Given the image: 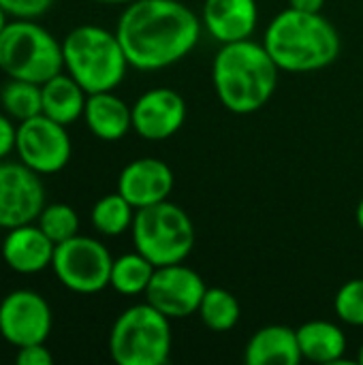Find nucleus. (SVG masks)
<instances>
[{"mask_svg":"<svg viewBox=\"0 0 363 365\" xmlns=\"http://www.w3.org/2000/svg\"><path fill=\"white\" fill-rule=\"evenodd\" d=\"M15 120L0 109V160H6L11 154H15Z\"/></svg>","mask_w":363,"mask_h":365,"instance_id":"29","label":"nucleus"},{"mask_svg":"<svg viewBox=\"0 0 363 365\" xmlns=\"http://www.w3.org/2000/svg\"><path fill=\"white\" fill-rule=\"evenodd\" d=\"M197 314L201 317L203 325L212 331H229L237 325L242 308L233 293L214 287L205 291Z\"/></svg>","mask_w":363,"mask_h":365,"instance_id":"24","label":"nucleus"},{"mask_svg":"<svg viewBox=\"0 0 363 365\" xmlns=\"http://www.w3.org/2000/svg\"><path fill=\"white\" fill-rule=\"evenodd\" d=\"M244 359L248 365H297L304 361L297 329L287 325H267L246 344Z\"/></svg>","mask_w":363,"mask_h":365,"instance_id":"18","label":"nucleus"},{"mask_svg":"<svg viewBox=\"0 0 363 365\" xmlns=\"http://www.w3.org/2000/svg\"><path fill=\"white\" fill-rule=\"evenodd\" d=\"M205 291L208 287L195 269L184 263H173L156 267L145 289V302L171 321L186 319L199 312Z\"/></svg>","mask_w":363,"mask_h":365,"instance_id":"12","label":"nucleus"},{"mask_svg":"<svg viewBox=\"0 0 363 365\" xmlns=\"http://www.w3.org/2000/svg\"><path fill=\"white\" fill-rule=\"evenodd\" d=\"M41 178L19 160H0V229L36 222L47 205Z\"/></svg>","mask_w":363,"mask_h":365,"instance_id":"11","label":"nucleus"},{"mask_svg":"<svg viewBox=\"0 0 363 365\" xmlns=\"http://www.w3.org/2000/svg\"><path fill=\"white\" fill-rule=\"evenodd\" d=\"M92 2H98V4H128L133 0H92Z\"/></svg>","mask_w":363,"mask_h":365,"instance_id":"33","label":"nucleus"},{"mask_svg":"<svg viewBox=\"0 0 363 365\" xmlns=\"http://www.w3.org/2000/svg\"><path fill=\"white\" fill-rule=\"evenodd\" d=\"M56 0H0V6L11 19H39Z\"/></svg>","mask_w":363,"mask_h":365,"instance_id":"27","label":"nucleus"},{"mask_svg":"<svg viewBox=\"0 0 363 365\" xmlns=\"http://www.w3.org/2000/svg\"><path fill=\"white\" fill-rule=\"evenodd\" d=\"M259 21L257 0H205L203 26L208 32L225 43L250 38Z\"/></svg>","mask_w":363,"mask_h":365,"instance_id":"16","label":"nucleus"},{"mask_svg":"<svg viewBox=\"0 0 363 365\" xmlns=\"http://www.w3.org/2000/svg\"><path fill=\"white\" fill-rule=\"evenodd\" d=\"M15 364L17 365H51L53 364V355L49 353V349L45 346V342L28 344V346L17 349Z\"/></svg>","mask_w":363,"mask_h":365,"instance_id":"28","label":"nucleus"},{"mask_svg":"<svg viewBox=\"0 0 363 365\" xmlns=\"http://www.w3.org/2000/svg\"><path fill=\"white\" fill-rule=\"evenodd\" d=\"M0 71L9 79L45 83L64 71L62 41L36 19H11L0 34Z\"/></svg>","mask_w":363,"mask_h":365,"instance_id":"5","label":"nucleus"},{"mask_svg":"<svg viewBox=\"0 0 363 365\" xmlns=\"http://www.w3.org/2000/svg\"><path fill=\"white\" fill-rule=\"evenodd\" d=\"M156 272V265L152 261H148L141 252H128L122 255L118 259H113L111 265V278H109V287L126 297L133 295H145V289L152 280Z\"/></svg>","mask_w":363,"mask_h":365,"instance_id":"21","label":"nucleus"},{"mask_svg":"<svg viewBox=\"0 0 363 365\" xmlns=\"http://www.w3.org/2000/svg\"><path fill=\"white\" fill-rule=\"evenodd\" d=\"M133 109V130L148 141L173 137L186 120V103L171 88H152L143 92Z\"/></svg>","mask_w":363,"mask_h":365,"instance_id":"13","label":"nucleus"},{"mask_svg":"<svg viewBox=\"0 0 363 365\" xmlns=\"http://www.w3.org/2000/svg\"><path fill=\"white\" fill-rule=\"evenodd\" d=\"M0 107L15 122H24L43 113L41 83L26 79H9L0 90Z\"/></svg>","mask_w":363,"mask_h":365,"instance_id":"23","label":"nucleus"},{"mask_svg":"<svg viewBox=\"0 0 363 365\" xmlns=\"http://www.w3.org/2000/svg\"><path fill=\"white\" fill-rule=\"evenodd\" d=\"M83 120L88 130L101 141H118L133 130V109L113 90L88 94Z\"/></svg>","mask_w":363,"mask_h":365,"instance_id":"17","label":"nucleus"},{"mask_svg":"<svg viewBox=\"0 0 363 365\" xmlns=\"http://www.w3.org/2000/svg\"><path fill=\"white\" fill-rule=\"evenodd\" d=\"M300 351L312 364H338L347 353L344 331L329 321H310L297 329Z\"/></svg>","mask_w":363,"mask_h":365,"instance_id":"20","label":"nucleus"},{"mask_svg":"<svg viewBox=\"0 0 363 365\" xmlns=\"http://www.w3.org/2000/svg\"><path fill=\"white\" fill-rule=\"evenodd\" d=\"M171 344V319L148 302L126 308L109 334V355L118 365L167 364Z\"/></svg>","mask_w":363,"mask_h":365,"instance_id":"6","label":"nucleus"},{"mask_svg":"<svg viewBox=\"0 0 363 365\" xmlns=\"http://www.w3.org/2000/svg\"><path fill=\"white\" fill-rule=\"evenodd\" d=\"M36 225L43 229V233L53 244H62V242L79 235V216L66 203H49V205H45L43 212L36 218Z\"/></svg>","mask_w":363,"mask_h":365,"instance_id":"25","label":"nucleus"},{"mask_svg":"<svg viewBox=\"0 0 363 365\" xmlns=\"http://www.w3.org/2000/svg\"><path fill=\"white\" fill-rule=\"evenodd\" d=\"M135 207L120 195V192H111L101 197L92 212H90V220L92 227L107 237H118L126 231H131L133 220H135Z\"/></svg>","mask_w":363,"mask_h":365,"instance_id":"22","label":"nucleus"},{"mask_svg":"<svg viewBox=\"0 0 363 365\" xmlns=\"http://www.w3.org/2000/svg\"><path fill=\"white\" fill-rule=\"evenodd\" d=\"M289 4L293 9H300V11H308V13H321L325 0H289Z\"/></svg>","mask_w":363,"mask_h":365,"instance_id":"30","label":"nucleus"},{"mask_svg":"<svg viewBox=\"0 0 363 365\" xmlns=\"http://www.w3.org/2000/svg\"><path fill=\"white\" fill-rule=\"evenodd\" d=\"M113 259L103 242L75 235L56 244L51 272L58 282L79 295H94L109 287Z\"/></svg>","mask_w":363,"mask_h":365,"instance_id":"8","label":"nucleus"},{"mask_svg":"<svg viewBox=\"0 0 363 365\" xmlns=\"http://www.w3.org/2000/svg\"><path fill=\"white\" fill-rule=\"evenodd\" d=\"M73 154L71 135L64 124L39 113L17 122L15 156L39 175L60 173Z\"/></svg>","mask_w":363,"mask_h":365,"instance_id":"9","label":"nucleus"},{"mask_svg":"<svg viewBox=\"0 0 363 365\" xmlns=\"http://www.w3.org/2000/svg\"><path fill=\"white\" fill-rule=\"evenodd\" d=\"M56 244L43 233V229L34 222L9 229L2 240V261L9 269L21 276L41 274L51 267Z\"/></svg>","mask_w":363,"mask_h":365,"instance_id":"15","label":"nucleus"},{"mask_svg":"<svg viewBox=\"0 0 363 365\" xmlns=\"http://www.w3.org/2000/svg\"><path fill=\"white\" fill-rule=\"evenodd\" d=\"M62 56L64 71L88 94L116 90L131 66L116 30L96 24L73 28L62 41Z\"/></svg>","mask_w":363,"mask_h":365,"instance_id":"4","label":"nucleus"},{"mask_svg":"<svg viewBox=\"0 0 363 365\" xmlns=\"http://www.w3.org/2000/svg\"><path fill=\"white\" fill-rule=\"evenodd\" d=\"M41 98H43V115L68 126L83 118L88 92L66 73H58L45 83H41Z\"/></svg>","mask_w":363,"mask_h":365,"instance_id":"19","label":"nucleus"},{"mask_svg":"<svg viewBox=\"0 0 363 365\" xmlns=\"http://www.w3.org/2000/svg\"><path fill=\"white\" fill-rule=\"evenodd\" d=\"M263 45L280 71L312 73L336 62L340 56V34L321 13L285 9L263 34Z\"/></svg>","mask_w":363,"mask_h":365,"instance_id":"3","label":"nucleus"},{"mask_svg":"<svg viewBox=\"0 0 363 365\" xmlns=\"http://www.w3.org/2000/svg\"><path fill=\"white\" fill-rule=\"evenodd\" d=\"M278 64L265 45L250 38L225 43L212 66V79L218 101L237 115L259 111L270 103L278 86Z\"/></svg>","mask_w":363,"mask_h":365,"instance_id":"2","label":"nucleus"},{"mask_svg":"<svg viewBox=\"0 0 363 365\" xmlns=\"http://www.w3.org/2000/svg\"><path fill=\"white\" fill-rule=\"evenodd\" d=\"M334 310L342 323L363 327V278H353L340 287L334 299Z\"/></svg>","mask_w":363,"mask_h":365,"instance_id":"26","label":"nucleus"},{"mask_svg":"<svg viewBox=\"0 0 363 365\" xmlns=\"http://www.w3.org/2000/svg\"><path fill=\"white\" fill-rule=\"evenodd\" d=\"M355 216H357V225H359V229L363 231V199L359 201V205H357V214H355Z\"/></svg>","mask_w":363,"mask_h":365,"instance_id":"32","label":"nucleus"},{"mask_svg":"<svg viewBox=\"0 0 363 365\" xmlns=\"http://www.w3.org/2000/svg\"><path fill=\"white\" fill-rule=\"evenodd\" d=\"M135 250L156 267L184 263L195 246V225L175 203L160 201L135 212L131 227Z\"/></svg>","mask_w":363,"mask_h":365,"instance_id":"7","label":"nucleus"},{"mask_svg":"<svg viewBox=\"0 0 363 365\" xmlns=\"http://www.w3.org/2000/svg\"><path fill=\"white\" fill-rule=\"evenodd\" d=\"M53 314L47 299L32 289H15L0 302V338L15 346L47 342Z\"/></svg>","mask_w":363,"mask_h":365,"instance_id":"10","label":"nucleus"},{"mask_svg":"<svg viewBox=\"0 0 363 365\" xmlns=\"http://www.w3.org/2000/svg\"><path fill=\"white\" fill-rule=\"evenodd\" d=\"M116 34L133 68L160 71L197 47L201 21L178 0H133L124 4Z\"/></svg>","mask_w":363,"mask_h":365,"instance_id":"1","label":"nucleus"},{"mask_svg":"<svg viewBox=\"0 0 363 365\" xmlns=\"http://www.w3.org/2000/svg\"><path fill=\"white\" fill-rule=\"evenodd\" d=\"M6 24H9V15H6L4 9L0 6V34H2V30L6 28Z\"/></svg>","mask_w":363,"mask_h":365,"instance_id":"31","label":"nucleus"},{"mask_svg":"<svg viewBox=\"0 0 363 365\" xmlns=\"http://www.w3.org/2000/svg\"><path fill=\"white\" fill-rule=\"evenodd\" d=\"M357 361L363 365V344H362V349H359V355H357Z\"/></svg>","mask_w":363,"mask_h":365,"instance_id":"34","label":"nucleus"},{"mask_svg":"<svg viewBox=\"0 0 363 365\" xmlns=\"http://www.w3.org/2000/svg\"><path fill=\"white\" fill-rule=\"evenodd\" d=\"M173 171L165 160L137 158L128 163L118 178V192L135 207H148L167 201L173 190Z\"/></svg>","mask_w":363,"mask_h":365,"instance_id":"14","label":"nucleus"}]
</instances>
